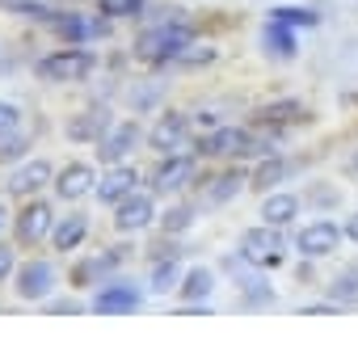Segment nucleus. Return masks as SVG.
I'll return each mask as SVG.
<instances>
[{
	"label": "nucleus",
	"instance_id": "nucleus-1",
	"mask_svg": "<svg viewBox=\"0 0 358 358\" xmlns=\"http://www.w3.org/2000/svg\"><path fill=\"white\" fill-rule=\"evenodd\" d=\"M190 43H194V30H190L186 22L164 17V22L148 26V30L135 38V55L148 59V64H177V55H182Z\"/></svg>",
	"mask_w": 358,
	"mask_h": 358
},
{
	"label": "nucleus",
	"instance_id": "nucleus-2",
	"mask_svg": "<svg viewBox=\"0 0 358 358\" xmlns=\"http://www.w3.org/2000/svg\"><path fill=\"white\" fill-rule=\"evenodd\" d=\"M236 253H241L249 266H257V270L270 274V270L287 266V236H282V228H274V224H257V228H245V232H241Z\"/></svg>",
	"mask_w": 358,
	"mask_h": 358
},
{
	"label": "nucleus",
	"instance_id": "nucleus-3",
	"mask_svg": "<svg viewBox=\"0 0 358 358\" xmlns=\"http://www.w3.org/2000/svg\"><path fill=\"white\" fill-rule=\"evenodd\" d=\"M97 68V55L85 47H68V51H51L34 64V76L47 85H80L89 72Z\"/></svg>",
	"mask_w": 358,
	"mask_h": 358
},
{
	"label": "nucleus",
	"instance_id": "nucleus-4",
	"mask_svg": "<svg viewBox=\"0 0 358 358\" xmlns=\"http://www.w3.org/2000/svg\"><path fill=\"white\" fill-rule=\"evenodd\" d=\"M55 287H59V270H55V262H47V257H30V262H22L17 274H13V291H17L22 303H47V299L55 295Z\"/></svg>",
	"mask_w": 358,
	"mask_h": 358
},
{
	"label": "nucleus",
	"instance_id": "nucleus-5",
	"mask_svg": "<svg viewBox=\"0 0 358 358\" xmlns=\"http://www.w3.org/2000/svg\"><path fill=\"white\" fill-rule=\"evenodd\" d=\"M249 143H253L249 127H215L194 143V156L199 160H249Z\"/></svg>",
	"mask_w": 358,
	"mask_h": 358
},
{
	"label": "nucleus",
	"instance_id": "nucleus-6",
	"mask_svg": "<svg viewBox=\"0 0 358 358\" xmlns=\"http://www.w3.org/2000/svg\"><path fill=\"white\" fill-rule=\"evenodd\" d=\"M199 169V156L194 152H164L156 160V169L148 173V190L152 194H173V190H186L190 177Z\"/></svg>",
	"mask_w": 358,
	"mask_h": 358
},
{
	"label": "nucleus",
	"instance_id": "nucleus-7",
	"mask_svg": "<svg viewBox=\"0 0 358 358\" xmlns=\"http://www.w3.org/2000/svg\"><path fill=\"white\" fill-rule=\"evenodd\" d=\"M51 232H55V207L47 199H30L13 220V236L26 249H38L43 241H51Z\"/></svg>",
	"mask_w": 358,
	"mask_h": 358
},
{
	"label": "nucleus",
	"instance_id": "nucleus-8",
	"mask_svg": "<svg viewBox=\"0 0 358 358\" xmlns=\"http://www.w3.org/2000/svg\"><path fill=\"white\" fill-rule=\"evenodd\" d=\"M341 241H345V228L337 220H312V224L299 228L295 249H299L303 262H316V257H333L341 249Z\"/></svg>",
	"mask_w": 358,
	"mask_h": 358
},
{
	"label": "nucleus",
	"instance_id": "nucleus-9",
	"mask_svg": "<svg viewBox=\"0 0 358 358\" xmlns=\"http://www.w3.org/2000/svg\"><path fill=\"white\" fill-rule=\"evenodd\" d=\"M139 308H143V291L135 282H122V278L93 287V299H89V312H97V316H131Z\"/></svg>",
	"mask_w": 358,
	"mask_h": 358
},
{
	"label": "nucleus",
	"instance_id": "nucleus-10",
	"mask_svg": "<svg viewBox=\"0 0 358 358\" xmlns=\"http://www.w3.org/2000/svg\"><path fill=\"white\" fill-rule=\"evenodd\" d=\"M47 30H51L55 38H64L68 47H85L89 38H106V34H110V17L89 22V17H80L76 9H55V17L47 22Z\"/></svg>",
	"mask_w": 358,
	"mask_h": 358
},
{
	"label": "nucleus",
	"instance_id": "nucleus-11",
	"mask_svg": "<svg viewBox=\"0 0 358 358\" xmlns=\"http://www.w3.org/2000/svg\"><path fill=\"white\" fill-rule=\"evenodd\" d=\"M224 270L236 278V287H241V303H249V308H262V303H274V287L266 282V270H257V266H249L241 253H228L224 257Z\"/></svg>",
	"mask_w": 358,
	"mask_h": 358
},
{
	"label": "nucleus",
	"instance_id": "nucleus-12",
	"mask_svg": "<svg viewBox=\"0 0 358 358\" xmlns=\"http://www.w3.org/2000/svg\"><path fill=\"white\" fill-rule=\"evenodd\" d=\"M55 182V169H51V160H43V156H30V160H22V164H13V173L5 177V194H13V199H34L43 186H51Z\"/></svg>",
	"mask_w": 358,
	"mask_h": 358
},
{
	"label": "nucleus",
	"instance_id": "nucleus-13",
	"mask_svg": "<svg viewBox=\"0 0 358 358\" xmlns=\"http://www.w3.org/2000/svg\"><path fill=\"white\" fill-rule=\"evenodd\" d=\"M156 220H160V215H156V199H152V190H148V194L135 190V194H127V199L114 207V220H110V224H114L118 236H135V232L152 228Z\"/></svg>",
	"mask_w": 358,
	"mask_h": 358
},
{
	"label": "nucleus",
	"instance_id": "nucleus-14",
	"mask_svg": "<svg viewBox=\"0 0 358 358\" xmlns=\"http://www.w3.org/2000/svg\"><path fill=\"white\" fill-rule=\"evenodd\" d=\"M249 118H253V127H257V131L278 135V131H287V127L308 122V118H312V110H308L303 101H295V97H282V101H266V106H257Z\"/></svg>",
	"mask_w": 358,
	"mask_h": 358
},
{
	"label": "nucleus",
	"instance_id": "nucleus-15",
	"mask_svg": "<svg viewBox=\"0 0 358 358\" xmlns=\"http://www.w3.org/2000/svg\"><path fill=\"white\" fill-rule=\"evenodd\" d=\"M110 127H114L110 106H85L80 114H72V118H68L64 135H68V143H101Z\"/></svg>",
	"mask_w": 358,
	"mask_h": 358
},
{
	"label": "nucleus",
	"instance_id": "nucleus-16",
	"mask_svg": "<svg viewBox=\"0 0 358 358\" xmlns=\"http://www.w3.org/2000/svg\"><path fill=\"white\" fill-rule=\"evenodd\" d=\"M135 190H139V169H131V164L122 160V164H106V173L97 177V190H93V194H97L101 207H118V203H122L127 194H135Z\"/></svg>",
	"mask_w": 358,
	"mask_h": 358
},
{
	"label": "nucleus",
	"instance_id": "nucleus-17",
	"mask_svg": "<svg viewBox=\"0 0 358 358\" xmlns=\"http://www.w3.org/2000/svg\"><path fill=\"white\" fill-rule=\"evenodd\" d=\"M139 139H148L143 131H139V122L135 118H122V122H114L110 131H106V139L97 143V156H101V164H122L135 148H139Z\"/></svg>",
	"mask_w": 358,
	"mask_h": 358
},
{
	"label": "nucleus",
	"instance_id": "nucleus-18",
	"mask_svg": "<svg viewBox=\"0 0 358 358\" xmlns=\"http://www.w3.org/2000/svg\"><path fill=\"white\" fill-rule=\"evenodd\" d=\"M51 186H55V194H59L64 203H76V199H85V194L97 190V169L85 164V160H72V164H64V169L55 173Z\"/></svg>",
	"mask_w": 358,
	"mask_h": 358
},
{
	"label": "nucleus",
	"instance_id": "nucleus-19",
	"mask_svg": "<svg viewBox=\"0 0 358 358\" xmlns=\"http://www.w3.org/2000/svg\"><path fill=\"white\" fill-rule=\"evenodd\" d=\"M186 135H190V114H186V110H164V114L156 118V127L148 131V143L164 156V152H177V148H182Z\"/></svg>",
	"mask_w": 358,
	"mask_h": 358
},
{
	"label": "nucleus",
	"instance_id": "nucleus-20",
	"mask_svg": "<svg viewBox=\"0 0 358 358\" xmlns=\"http://www.w3.org/2000/svg\"><path fill=\"white\" fill-rule=\"evenodd\" d=\"M85 241H89V215L85 211H68L55 220V232H51L55 253H76Z\"/></svg>",
	"mask_w": 358,
	"mask_h": 358
},
{
	"label": "nucleus",
	"instance_id": "nucleus-21",
	"mask_svg": "<svg viewBox=\"0 0 358 358\" xmlns=\"http://www.w3.org/2000/svg\"><path fill=\"white\" fill-rule=\"evenodd\" d=\"M299 207H303V199H299V194L270 190V194L262 199V220H266V224H274V228H287V224H295V220H299Z\"/></svg>",
	"mask_w": 358,
	"mask_h": 358
},
{
	"label": "nucleus",
	"instance_id": "nucleus-22",
	"mask_svg": "<svg viewBox=\"0 0 358 358\" xmlns=\"http://www.w3.org/2000/svg\"><path fill=\"white\" fill-rule=\"evenodd\" d=\"M287 173H291V164L274 152V156H262L257 160V169L249 173V190H257V194H270V190H278L282 182H287Z\"/></svg>",
	"mask_w": 358,
	"mask_h": 358
},
{
	"label": "nucleus",
	"instance_id": "nucleus-23",
	"mask_svg": "<svg viewBox=\"0 0 358 358\" xmlns=\"http://www.w3.org/2000/svg\"><path fill=\"white\" fill-rule=\"evenodd\" d=\"M245 186H249V169L232 164V169L215 173V182L207 186V203H211V207H224V203H232V199H236Z\"/></svg>",
	"mask_w": 358,
	"mask_h": 358
},
{
	"label": "nucleus",
	"instance_id": "nucleus-24",
	"mask_svg": "<svg viewBox=\"0 0 358 358\" xmlns=\"http://www.w3.org/2000/svg\"><path fill=\"white\" fill-rule=\"evenodd\" d=\"M262 47H266V55H274V59H282V64H291V59L299 55L295 30L282 26V22H266V30H262Z\"/></svg>",
	"mask_w": 358,
	"mask_h": 358
},
{
	"label": "nucleus",
	"instance_id": "nucleus-25",
	"mask_svg": "<svg viewBox=\"0 0 358 358\" xmlns=\"http://www.w3.org/2000/svg\"><path fill=\"white\" fill-rule=\"evenodd\" d=\"M211 291H215V270H207V266H190L186 278H182V287H177V299H182V303H207Z\"/></svg>",
	"mask_w": 358,
	"mask_h": 358
},
{
	"label": "nucleus",
	"instance_id": "nucleus-26",
	"mask_svg": "<svg viewBox=\"0 0 358 358\" xmlns=\"http://www.w3.org/2000/svg\"><path fill=\"white\" fill-rule=\"evenodd\" d=\"M182 278H186V270H182V257L152 262V270H148V291H156V295H169V291H177V287H182Z\"/></svg>",
	"mask_w": 358,
	"mask_h": 358
},
{
	"label": "nucleus",
	"instance_id": "nucleus-27",
	"mask_svg": "<svg viewBox=\"0 0 358 358\" xmlns=\"http://www.w3.org/2000/svg\"><path fill=\"white\" fill-rule=\"evenodd\" d=\"M266 17L270 22H282L291 30H316L320 26V9H312V5H274Z\"/></svg>",
	"mask_w": 358,
	"mask_h": 358
},
{
	"label": "nucleus",
	"instance_id": "nucleus-28",
	"mask_svg": "<svg viewBox=\"0 0 358 358\" xmlns=\"http://www.w3.org/2000/svg\"><path fill=\"white\" fill-rule=\"evenodd\" d=\"M324 291H329V299L341 303V308H345V303H358V266H341Z\"/></svg>",
	"mask_w": 358,
	"mask_h": 358
},
{
	"label": "nucleus",
	"instance_id": "nucleus-29",
	"mask_svg": "<svg viewBox=\"0 0 358 358\" xmlns=\"http://www.w3.org/2000/svg\"><path fill=\"white\" fill-rule=\"evenodd\" d=\"M194 220H199V207H190V203H177V207H164V211H160V232H173V236H186V232L194 228Z\"/></svg>",
	"mask_w": 358,
	"mask_h": 358
},
{
	"label": "nucleus",
	"instance_id": "nucleus-30",
	"mask_svg": "<svg viewBox=\"0 0 358 358\" xmlns=\"http://www.w3.org/2000/svg\"><path fill=\"white\" fill-rule=\"evenodd\" d=\"M106 274H110L106 253H97V257H80V262L72 266V287H101Z\"/></svg>",
	"mask_w": 358,
	"mask_h": 358
},
{
	"label": "nucleus",
	"instance_id": "nucleus-31",
	"mask_svg": "<svg viewBox=\"0 0 358 358\" xmlns=\"http://www.w3.org/2000/svg\"><path fill=\"white\" fill-rule=\"evenodd\" d=\"M5 13H13V17H26V22H38V26H47V22L55 17V5H47V0H5Z\"/></svg>",
	"mask_w": 358,
	"mask_h": 358
},
{
	"label": "nucleus",
	"instance_id": "nucleus-32",
	"mask_svg": "<svg viewBox=\"0 0 358 358\" xmlns=\"http://www.w3.org/2000/svg\"><path fill=\"white\" fill-rule=\"evenodd\" d=\"M30 148H34V139H30L26 131L5 135V139H0V164H22V160H30V156H26Z\"/></svg>",
	"mask_w": 358,
	"mask_h": 358
},
{
	"label": "nucleus",
	"instance_id": "nucleus-33",
	"mask_svg": "<svg viewBox=\"0 0 358 358\" xmlns=\"http://www.w3.org/2000/svg\"><path fill=\"white\" fill-rule=\"evenodd\" d=\"M143 9H148V0H97V13L101 17H143Z\"/></svg>",
	"mask_w": 358,
	"mask_h": 358
},
{
	"label": "nucleus",
	"instance_id": "nucleus-34",
	"mask_svg": "<svg viewBox=\"0 0 358 358\" xmlns=\"http://www.w3.org/2000/svg\"><path fill=\"white\" fill-rule=\"evenodd\" d=\"M215 59H220L215 47H199V43H190L182 55H177V68H211Z\"/></svg>",
	"mask_w": 358,
	"mask_h": 358
},
{
	"label": "nucleus",
	"instance_id": "nucleus-35",
	"mask_svg": "<svg viewBox=\"0 0 358 358\" xmlns=\"http://www.w3.org/2000/svg\"><path fill=\"white\" fill-rule=\"evenodd\" d=\"M303 203H308V207H337V203H341V190H333L329 182H312L308 194H303Z\"/></svg>",
	"mask_w": 358,
	"mask_h": 358
},
{
	"label": "nucleus",
	"instance_id": "nucleus-36",
	"mask_svg": "<svg viewBox=\"0 0 358 358\" xmlns=\"http://www.w3.org/2000/svg\"><path fill=\"white\" fill-rule=\"evenodd\" d=\"M13 131H22V106L0 97V139H5V135H13Z\"/></svg>",
	"mask_w": 358,
	"mask_h": 358
},
{
	"label": "nucleus",
	"instance_id": "nucleus-37",
	"mask_svg": "<svg viewBox=\"0 0 358 358\" xmlns=\"http://www.w3.org/2000/svg\"><path fill=\"white\" fill-rule=\"evenodd\" d=\"M164 257H182V245H177L173 232H164V241H152L148 245V262H164Z\"/></svg>",
	"mask_w": 358,
	"mask_h": 358
},
{
	"label": "nucleus",
	"instance_id": "nucleus-38",
	"mask_svg": "<svg viewBox=\"0 0 358 358\" xmlns=\"http://www.w3.org/2000/svg\"><path fill=\"white\" fill-rule=\"evenodd\" d=\"M43 312H51V316H80V312H89V303H80L76 295L72 299H47Z\"/></svg>",
	"mask_w": 358,
	"mask_h": 358
},
{
	"label": "nucleus",
	"instance_id": "nucleus-39",
	"mask_svg": "<svg viewBox=\"0 0 358 358\" xmlns=\"http://www.w3.org/2000/svg\"><path fill=\"white\" fill-rule=\"evenodd\" d=\"M17 266H22V262H17V249L0 241V282H9V278L17 274Z\"/></svg>",
	"mask_w": 358,
	"mask_h": 358
},
{
	"label": "nucleus",
	"instance_id": "nucleus-40",
	"mask_svg": "<svg viewBox=\"0 0 358 358\" xmlns=\"http://www.w3.org/2000/svg\"><path fill=\"white\" fill-rule=\"evenodd\" d=\"M156 97H160V89H156V85H152V89H143V93L135 89V93H131V106H135V110H148V106H156Z\"/></svg>",
	"mask_w": 358,
	"mask_h": 358
},
{
	"label": "nucleus",
	"instance_id": "nucleus-41",
	"mask_svg": "<svg viewBox=\"0 0 358 358\" xmlns=\"http://www.w3.org/2000/svg\"><path fill=\"white\" fill-rule=\"evenodd\" d=\"M341 228H345V241H350V245H358V211H354V215H345V224H341Z\"/></svg>",
	"mask_w": 358,
	"mask_h": 358
},
{
	"label": "nucleus",
	"instance_id": "nucleus-42",
	"mask_svg": "<svg viewBox=\"0 0 358 358\" xmlns=\"http://www.w3.org/2000/svg\"><path fill=\"white\" fill-rule=\"evenodd\" d=\"M199 122H203L207 131H215V127H220V118H215V114H199Z\"/></svg>",
	"mask_w": 358,
	"mask_h": 358
},
{
	"label": "nucleus",
	"instance_id": "nucleus-43",
	"mask_svg": "<svg viewBox=\"0 0 358 358\" xmlns=\"http://www.w3.org/2000/svg\"><path fill=\"white\" fill-rule=\"evenodd\" d=\"M345 173H354V177H358V148L350 152V160H345Z\"/></svg>",
	"mask_w": 358,
	"mask_h": 358
},
{
	"label": "nucleus",
	"instance_id": "nucleus-44",
	"mask_svg": "<svg viewBox=\"0 0 358 358\" xmlns=\"http://www.w3.org/2000/svg\"><path fill=\"white\" fill-rule=\"evenodd\" d=\"M5 224H13V215H9V207L0 203V232H5Z\"/></svg>",
	"mask_w": 358,
	"mask_h": 358
},
{
	"label": "nucleus",
	"instance_id": "nucleus-45",
	"mask_svg": "<svg viewBox=\"0 0 358 358\" xmlns=\"http://www.w3.org/2000/svg\"><path fill=\"white\" fill-rule=\"evenodd\" d=\"M72 5H76V0H72Z\"/></svg>",
	"mask_w": 358,
	"mask_h": 358
}]
</instances>
